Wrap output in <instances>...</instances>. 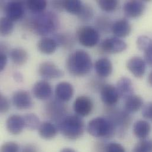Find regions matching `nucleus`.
<instances>
[{"label":"nucleus","instance_id":"f257e3e1","mask_svg":"<svg viewBox=\"0 0 152 152\" xmlns=\"http://www.w3.org/2000/svg\"><path fill=\"white\" fill-rule=\"evenodd\" d=\"M66 66L69 72L75 76L87 75L92 67L90 55L83 50H77L72 53L68 58Z\"/></svg>","mask_w":152,"mask_h":152},{"label":"nucleus","instance_id":"f03ea898","mask_svg":"<svg viewBox=\"0 0 152 152\" xmlns=\"http://www.w3.org/2000/svg\"><path fill=\"white\" fill-rule=\"evenodd\" d=\"M28 26L37 34L45 36L53 32L58 25L56 15L50 12H42L28 21Z\"/></svg>","mask_w":152,"mask_h":152},{"label":"nucleus","instance_id":"7ed1b4c3","mask_svg":"<svg viewBox=\"0 0 152 152\" xmlns=\"http://www.w3.org/2000/svg\"><path fill=\"white\" fill-rule=\"evenodd\" d=\"M58 128L65 138L71 140H75L82 136L85 124L80 116L70 115L65 117L58 123Z\"/></svg>","mask_w":152,"mask_h":152},{"label":"nucleus","instance_id":"20e7f679","mask_svg":"<svg viewBox=\"0 0 152 152\" xmlns=\"http://www.w3.org/2000/svg\"><path fill=\"white\" fill-rule=\"evenodd\" d=\"M87 131L92 136L96 138L109 139L113 137L116 130L108 118L96 117L88 124Z\"/></svg>","mask_w":152,"mask_h":152},{"label":"nucleus","instance_id":"39448f33","mask_svg":"<svg viewBox=\"0 0 152 152\" xmlns=\"http://www.w3.org/2000/svg\"><path fill=\"white\" fill-rule=\"evenodd\" d=\"M77 38L82 46L92 48L99 42V34L97 30L91 26H82L77 31Z\"/></svg>","mask_w":152,"mask_h":152},{"label":"nucleus","instance_id":"423d86ee","mask_svg":"<svg viewBox=\"0 0 152 152\" xmlns=\"http://www.w3.org/2000/svg\"><path fill=\"white\" fill-rule=\"evenodd\" d=\"M108 118L113 124L116 132L120 130L121 133H124L131 122L129 113L125 110H113L110 111Z\"/></svg>","mask_w":152,"mask_h":152},{"label":"nucleus","instance_id":"0eeeda50","mask_svg":"<svg viewBox=\"0 0 152 152\" xmlns=\"http://www.w3.org/2000/svg\"><path fill=\"white\" fill-rule=\"evenodd\" d=\"M127 48V43L122 39L116 37L107 38L100 45L101 51L110 54H117L123 52Z\"/></svg>","mask_w":152,"mask_h":152},{"label":"nucleus","instance_id":"6e6552de","mask_svg":"<svg viewBox=\"0 0 152 152\" xmlns=\"http://www.w3.org/2000/svg\"><path fill=\"white\" fill-rule=\"evenodd\" d=\"M46 112L48 117L58 123L66 115V107L63 104V102L59 99H55L49 102L47 104Z\"/></svg>","mask_w":152,"mask_h":152},{"label":"nucleus","instance_id":"1a4fd4ad","mask_svg":"<svg viewBox=\"0 0 152 152\" xmlns=\"http://www.w3.org/2000/svg\"><path fill=\"white\" fill-rule=\"evenodd\" d=\"M100 94L102 102L108 107L115 105L120 98L116 87L111 84H104L101 88Z\"/></svg>","mask_w":152,"mask_h":152},{"label":"nucleus","instance_id":"9d476101","mask_svg":"<svg viewBox=\"0 0 152 152\" xmlns=\"http://www.w3.org/2000/svg\"><path fill=\"white\" fill-rule=\"evenodd\" d=\"M146 5L144 1L130 0L124 3L123 11L127 17L135 18L140 17L143 14Z\"/></svg>","mask_w":152,"mask_h":152},{"label":"nucleus","instance_id":"9b49d317","mask_svg":"<svg viewBox=\"0 0 152 152\" xmlns=\"http://www.w3.org/2000/svg\"><path fill=\"white\" fill-rule=\"evenodd\" d=\"M94 104L92 99L87 96H79L74 103V110L76 115L80 117H86L92 111Z\"/></svg>","mask_w":152,"mask_h":152},{"label":"nucleus","instance_id":"f8f14e48","mask_svg":"<svg viewBox=\"0 0 152 152\" xmlns=\"http://www.w3.org/2000/svg\"><path fill=\"white\" fill-rule=\"evenodd\" d=\"M39 74L45 79L59 78L64 76V72L55 64L50 62H44L39 66Z\"/></svg>","mask_w":152,"mask_h":152},{"label":"nucleus","instance_id":"ddd939ff","mask_svg":"<svg viewBox=\"0 0 152 152\" xmlns=\"http://www.w3.org/2000/svg\"><path fill=\"white\" fill-rule=\"evenodd\" d=\"M6 17L12 21L21 19L24 12L23 3L21 1H12L6 3L4 5Z\"/></svg>","mask_w":152,"mask_h":152},{"label":"nucleus","instance_id":"4468645a","mask_svg":"<svg viewBox=\"0 0 152 152\" xmlns=\"http://www.w3.org/2000/svg\"><path fill=\"white\" fill-rule=\"evenodd\" d=\"M12 103L14 105L20 110H27L33 105L32 98L26 91L19 90L15 92L12 96Z\"/></svg>","mask_w":152,"mask_h":152},{"label":"nucleus","instance_id":"2eb2a0df","mask_svg":"<svg viewBox=\"0 0 152 152\" xmlns=\"http://www.w3.org/2000/svg\"><path fill=\"white\" fill-rule=\"evenodd\" d=\"M127 68L136 77L141 78L144 76L146 69V63L139 56L130 58L127 62Z\"/></svg>","mask_w":152,"mask_h":152},{"label":"nucleus","instance_id":"dca6fc26","mask_svg":"<svg viewBox=\"0 0 152 152\" xmlns=\"http://www.w3.org/2000/svg\"><path fill=\"white\" fill-rule=\"evenodd\" d=\"M25 128L23 117L14 114L10 115L6 121V129L11 134L17 135L20 134Z\"/></svg>","mask_w":152,"mask_h":152},{"label":"nucleus","instance_id":"f3484780","mask_svg":"<svg viewBox=\"0 0 152 152\" xmlns=\"http://www.w3.org/2000/svg\"><path fill=\"white\" fill-rule=\"evenodd\" d=\"M33 94L38 99L47 100L52 95V86L46 80L37 81L33 87Z\"/></svg>","mask_w":152,"mask_h":152},{"label":"nucleus","instance_id":"a211bd4d","mask_svg":"<svg viewBox=\"0 0 152 152\" xmlns=\"http://www.w3.org/2000/svg\"><path fill=\"white\" fill-rule=\"evenodd\" d=\"M132 25L130 22L125 18L120 19L113 24L111 31L115 37L118 38L126 37L132 32Z\"/></svg>","mask_w":152,"mask_h":152},{"label":"nucleus","instance_id":"6ab92c4d","mask_svg":"<svg viewBox=\"0 0 152 152\" xmlns=\"http://www.w3.org/2000/svg\"><path fill=\"white\" fill-rule=\"evenodd\" d=\"M73 86L68 82H62L56 85L55 94L58 99L62 102L69 101L74 95Z\"/></svg>","mask_w":152,"mask_h":152},{"label":"nucleus","instance_id":"aec40b11","mask_svg":"<svg viewBox=\"0 0 152 152\" xmlns=\"http://www.w3.org/2000/svg\"><path fill=\"white\" fill-rule=\"evenodd\" d=\"M116 88L120 98L126 99L134 95V89L132 80L126 77H121L117 83Z\"/></svg>","mask_w":152,"mask_h":152},{"label":"nucleus","instance_id":"412c9836","mask_svg":"<svg viewBox=\"0 0 152 152\" xmlns=\"http://www.w3.org/2000/svg\"><path fill=\"white\" fill-rule=\"evenodd\" d=\"M95 70L98 76L107 77L113 72V65L110 59L107 58L98 59L95 64Z\"/></svg>","mask_w":152,"mask_h":152},{"label":"nucleus","instance_id":"4be33fe9","mask_svg":"<svg viewBox=\"0 0 152 152\" xmlns=\"http://www.w3.org/2000/svg\"><path fill=\"white\" fill-rule=\"evenodd\" d=\"M151 131V124L145 120H139L133 125V133L135 136L141 140L146 139Z\"/></svg>","mask_w":152,"mask_h":152},{"label":"nucleus","instance_id":"5701e85b","mask_svg":"<svg viewBox=\"0 0 152 152\" xmlns=\"http://www.w3.org/2000/svg\"><path fill=\"white\" fill-rule=\"evenodd\" d=\"M39 136L45 140H52L58 134V128L52 123L45 121L40 124L38 129Z\"/></svg>","mask_w":152,"mask_h":152},{"label":"nucleus","instance_id":"b1692460","mask_svg":"<svg viewBox=\"0 0 152 152\" xmlns=\"http://www.w3.org/2000/svg\"><path fill=\"white\" fill-rule=\"evenodd\" d=\"M57 46L58 43L56 40L49 37L41 39L37 44V47L39 52L45 55L53 53L57 49Z\"/></svg>","mask_w":152,"mask_h":152},{"label":"nucleus","instance_id":"393cba45","mask_svg":"<svg viewBox=\"0 0 152 152\" xmlns=\"http://www.w3.org/2000/svg\"><path fill=\"white\" fill-rule=\"evenodd\" d=\"M143 105V99L140 96L134 94L126 99L124 110L129 114L134 113L140 110Z\"/></svg>","mask_w":152,"mask_h":152},{"label":"nucleus","instance_id":"a878e982","mask_svg":"<svg viewBox=\"0 0 152 152\" xmlns=\"http://www.w3.org/2000/svg\"><path fill=\"white\" fill-rule=\"evenodd\" d=\"M12 61L17 65L22 66L26 64L28 59L27 52L23 48H14L10 52Z\"/></svg>","mask_w":152,"mask_h":152},{"label":"nucleus","instance_id":"bb28decb","mask_svg":"<svg viewBox=\"0 0 152 152\" xmlns=\"http://www.w3.org/2000/svg\"><path fill=\"white\" fill-rule=\"evenodd\" d=\"M26 4L31 12L40 14L46 9L47 2L44 0H29L26 2Z\"/></svg>","mask_w":152,"mask_h":152},{"label":"nucleus","instance_id":"cd10ccee","mask_svg":"<svg viewBox=\"0 0 152 152\" xmlns=\"http://www.w3.org/2000/svg\"><path fill=\"white\" fill-rule=\"evenodd\" d=\"M23 118L25 124V128L30 130L38 129L41 124L39 118L36 114L33 113L26 114L23 116Z\"/></svg>","mask_w":152,"mask_h":152},{"label":"nucleus","instance_id":"c85d7f7f","mask_svg":"<svg viewBox=\"0 0 152 152\" xmlns=\"http://www.w3.org/2000/svg\"><path fill=\"white\" fill-rule=\"evenodd\" d=\"M83 3L79 0H68L64 1V9L71 14L78 15L80 13Z\"/></svg>","mask_w":152,"mask_h":152},{"label":"nucleus","instance_id":"c756f323","mask_svg":"<svg viewBox=\"0 0 152 152\" xmlns=\"http://www.w3.org/2000/svg\"><path fill=\"white\" fill-rule=\"evenodd\" d=\"M14 28L13 21L6 17L0 20V33L2 36H7L11 34Z\"/></svg>","mask_w":152,"mask_h":152},{"label":"nucleus","instance_id":"7c9ffc66","mask_svg":"<svg viewBox=\"0 0 152 152\" xmlns=\"http://www.w3.org/2000/svg\"><path fill=\"white\" fill-rule=\"evenodd\" d=\"M96 3L101 10L107 12L115 11L119 4L117 0H98Z\"/></svg>","mask_w":152,"mask_h":152},{"label":"nucleus","instance_id":"2f4dec72","mask_svg":"<svg viewBox=\"0 0 152 152\" xmlns=\"http://www.w3.org/2000/svg\"><path fill=\"white\" fill-rule=\"evenodd\" d=\"M77 16L83 21H88L91 20L94 16L93 8L89 5L83 4L81 11Z\"/></svg>","mask_w":152,"mask_h":152},{"label":"nucleus","instance_id":"473e14b6","mask_svg":"<svg viewBox=\"0 0 152 152\" xmlns=\"http://www.w3.org/2000/svg\"><path fill=\"white\" fill-rule=\"evenodd\" d=\"M136 44L140 50L145 52L152 45V39L146 36H140L137 38Z\"/></svg>","mask_w":152,"mask_h":152},{"label":"nucleus","instance_id":"72a5a7b5","mask_svg":"<svg viewBox=\"0 0 152 152\" xmlns=\"http://www.w3.org/2000/svg\"><path fill=\"white\" fill-rule=\"evenodd\" d=\"M133 152H152V142L149 140H142L134 147Z\"/></svg>","mask_w":152,"mask_h":152},{"label":"nucleus","instance_id":"f704fd0d","mask_svg":"<svg viewBox=\"0 0 152 152\" xmlns=\"http://www.w3.org/2000/svg\"><path fill=\"white\" fill-rule=\"evenodd\" d=\"M96 24L99 28H101L102 30L107 31L110 28H112L113 24L111 23L110 19L106 17H99L97 19Z\"/></svg>","mask_w":152,"mask_h":152},{"label":"nucleus","instance_id":"c9c22d12","mask_svg":"<svg viewBox=\"0 0 152 152\" xmlns=\"http://www.w3.org/2000/svg\"><path fill=\"white\" fill-rule=\"evenodd\" d=\"M1 152H19V146L14 142H5L1 146Z\"/></svg>","mask_w":152,"mask_h":152},{"label":"nucleus","instance_id":"e433bc0d","mask_svg":"<svg viewBox=\"0 0 152 152\" xmlns=\"http://www.w3.org/2000/svg\"><path fill=\"white\" fill-rule=\"evenodd\" d=\"M58 44H59L65 47H68L74 43L73 38L66 35L59 34L56 36V39H55Z\"/></svg>","mask_w":152,"mask_h":152},{"label":"nucleus","instance_id":"4c0bfd02","mask_svg":"<svg viewBox=\"0 0 152 152\" xmlns=\"http://www.w3.org/2000/svg\"><path fill=\"white\" fill-rule=\"evenodd\" d=\"M105 152H126L124 148L116 142H111L107 144Z\"/></svg>","mask_w":152,"mask_h":152},{"label":"nucleus","instance_id":"58836bf2","mask_svg":"<svg viewBox=\"0 0 152 152\" xmlns=\"http://www.w3.org/2000/svg\"><path fill=\"white\" fill-rule=\"evenodd\" d=\"M10 108V104L7 98L2 94L0 95V112L1 113H7Z\"/></svg>","mask_w":152,"mask_h":152},{"label":"nucleus","instance_id":"ea45409f","mask_svg":"<svg viewBox=\"0 0 152 152\" xmlns=\"http://www.w3.org/2000/svg\"><path fill=\"white\" fill-rule=\"evenodd\" d=\"M142 115L145 118L152 121V102L147 104L143 107Z\"/></svg>","mask_w":152,"mask_h":152},{"label":"nucleus","instance_id":"a19ab883","mask_svg":"<svg viewBox=\"0 0 152 152\" xmlns=\"http://www.w3.org/2000/svg\"><path fill=\"white\" fill-rule=\"evenodd\" d=\"M144 60L146 64L152 66V45L144 52Z\"/></svg>","mask_w":152,"mask_h":152},{"label":"nucleus","instance_id":"79ce46f5","mask_svg":"<svg viewBox=\"0 0 152 152\" xmlns=\"http://www.w3.org/2000/svg\"><path fill=\"white\" fill-rule=\"evenodd\" d=\"M7 64V55L1 51L0 53V71H2L5 68Z\"/></svg>","mask_w":152,"mask_h":152},{"label":"nucleus","instance_id":"37998d69","mask_svg":"<svg viewBox=\"0 0 152 152\" xmlns=\"http://www.w3.org/2000/svg\"><path fill=\"white\" fill-rule=\"evenodd\" d=\"M21 152H37V149L33 144H27L23 148Z\"/></svg>","mask_w":152,"mask_h":152},{"label":"nucleus","instance_id":"c03bdc74","mask_svg":"<svg viewBox=\"0 0 152 152\" xmlns=\"http://www.w3.org/2000/svg\"><path fill=\"white\" fill-rule=\"evenodd\" d=\"M64 1H55L52 2V4L55 8L61 10L64 9Z\"/></svg>","mask_w":152,"mask_h":152},{"label":"nucleus","instance_id":"a18cd8bd","mask_svg":"<svg viewBox=\"0 0 152 152\" xmlns=\"http://www.w3.org/2000/svg\"><path fill=\"white\" fill-rule=\"evenodd\" d=\"M13 77L15 80H16V82H21L23 80V75L20 72H14V75H13Z\"/></svg>","mask_w":152,"mask_h":152},{"label":"nucleus","instance_id":"49530a36","mask_svg":"<svg viewBox=\"0 0 152 152\" xmlns=\"http://www.w3.org/2000/svg\"><path fill=\"white\" fill-rule=\"evenodd\" d=\"M61 152H76L74 149H71V148H64L63 149Z\"/></svg>","mask_w":152,"mask_h":152},{"label":"nucleus","instance_id":"de8ad7c7","mask_svg":"<svg viewBox=\"0 0 152 152\" xmlns=\"http://www.w3.org/2000/svg\"><path fill=\"white\" fill-rule=\"evenodd\" d=\"M148 80L149 83L152 86V71H151V73L149 74Z\"/></svg>","mask_w":152,"mask_h":152}]
</instances>
